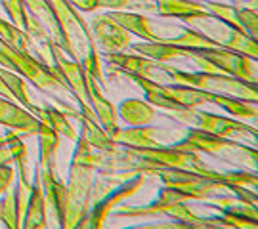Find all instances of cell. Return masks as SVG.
<instances>
[{
	"mask_svg": "<svg viewBox=\"0 0 258 229\" xmlns=\"http://www.w3.org/2000/svg\"><path fill=\"white\" fill-rule=\"evenodd\" d=\"M77 147L71 157L69 176L65 183V204L61 229H77L92 206V185L94 174L103 161V153L96 151L84 132H79Z\"/></svg>",
	"mask_w": 258,
	"mask_h": 229,
	"instance_id": "6da1fadb",
	"label": "cell"
},
{
	"mask_svg": "<svg viewBox=\"0 0 258 229\" xmlns=\"http://www.w3.org/2000/svg\"><path fill=\"white\" fill-rule=\"evenodd\" d=\"M50 4L59 21V31H61V38H63L61 50L71 59L83 65L86 74L92 77L103 88L105 81H103L102 57H100L98 46L94 42V35L88 21H84L81 12L75 8L69 0H50Z\"/></svg>",
	"mask_w": 258,
	"mask_h": 229,
	"instance_id": "7a4b0ae2",
	"label": "cell"
},
{
	"mask_svg": "<svg viewBox=\"0 0 258 229\" xmlns=\"http://www.w3.org/2000/svg\"><path fill=\"white\" fill-rule=\"evenodd\" d=\"M180 149L191 151L197 155H211L218 157L224 163H233V165L249 166L256 172L258 165V151L254 145H241L235 139H228V137H218L214 134L203 132V130L189 126L185 137L174 143Z\"/></svg>",
	"mask_w": 258,
	"mask_h": 229,
	"instance_id": "3957f363",
	"label": "cell"
},
{
	"mask_svg": "<svg viewBox=\"0 0 258 229\" xmlns=\"http://www.w3.org/2000/svg\"><path fill=\"white\" fill-rule=\"evenodd\" d=\"M161 73L166 74L174 84H185V86H194L199 90L216 92V94H226L233 96L249 103L258 101V83H249V81H241L231 74L220 73V71H182L166 63H161Z\"/></svg>",
	"mask_w": 258,
	"mask_h": 229,
	"instance_id": "277c9868",
	"label": "cell"
},
{
	"mask_svg": "<svg viewBox=\"0 0 258 229\" xmlns=\"http://www.w3.org/2000/svg\"><path fill=\"white\" fill-rule=\"evenodd\" d=\"M185 57H189L191 61L201 71H220V73L231 74L241 81H249V83H258L256 81V61L250 59L247 55L233 52L228 48H189Z\"/></svg>",
	"mask_w": 258,
	"mask_h": 229,
	"instance_id": "5b68a950",
	"label": "cell"
},
{
	"mask_svg": "<svg viewBox=\"0 0 258 229\" xmlns=\"http://www.w3.org/2000/svg\"><path fill=\"white\" fill-rule=\"evenodd\" d=\"M0 67L18 73L27 83L37 86L38 90H61V88L65 90L63 83L54 71V67L42 63L33 54L14 50L2 38H0Z\"/></svg>",
	"mask_w": 258,
	"mask_h": 229,
	"instance_id": "8992f818",
	"label": "cell"
},
{
	"mask_svg": "<svg viewBox=\"0 0 258 229\" xmlns=\"http://www.w3.org/2000/svg\"><path fill=\"white\" fill-rule=\"evenodd\" d=\"M117 218H149V216H168L176 221H184L189 225V229H216V227H228V221L224 220V216H211V218H201L197 216L191 206L184 201L178 202H166L161 206H149V204H142V206H117L111 212Z\"/></svg>",
	"mask_w": 258,
	"mask_h": 229,
	"instance_id": "52a82bcc",
	"label": "cell"
},
{
	"mask_svg": "<svg viewBox=\"0 0 258 229\" xmlns=\"http://www.w3.org/2000/svg\"><path fill=\"white\" fill-rule=\"evenodd\" d=\"M50 65L54 67L57 77L61 79L65 90L77 100L81 115L88 117V119H96L92 107H90V100H88V88H86L88 74L83 69V65L71 59L54 40L50 42Z\"/></svg>",
	"mask_w": 258,
	"mask_h": 229,
	"instance_id": "ba28073f",
	"label": "cell"
},
{
	"mask_svg": "<svg viewBox=\"0 0 258 229\" xmlns=\"http://www.w3.org/2000/svg\"><path fill=\"white\" fill-rule=\"evenodd\" d=\"M148 180L146 174H136L134 178H130L126 182L119 183L115 189H111L109 193H105L102 199H98L96 202H92L90 210L86 212L79 227L77 229H102L105 225L107 218L111 216V212L115 210L119 204H122L124 201L132 199L136 193L144 187V183Z\"/></svg>",
	"mask_w": 258,
	"mask_h": 229,
	"instance_id": "9c48e42d",
	"label": "cell"
},
{
	"mask_svg": "<svg viewBox=\"0 0 258 229\" xmlns=\"http://www.w3.org/2000/svg\"><path fill=\"white\" fill-rule=\"evenodd\" d=\"M189 27L197 29L205 33L209 38H212L220 48H228V50H233V52H239V54L247 55L250 59H258V44L254 38H250L249 35L245 33H239L235 29L224 25L220 19H216L214 16L212 18H205V19H189L185 21Z\"/></svg>",
	"mask_w": 258,
	"mask_h": 229,
	"instance_id": "30bf717a",
	"label": "cell"
},
{
	"mask_svg": "<svg viewBox=\"0 0 258 229\" xmlns=\"http://www.w3.org/2000/svg\"><path fill=\"white\" fill-rule=\"evenodd\" d=\"M189 126L214 134L218 137H228V139H247L250 137L252 143H256L258 132L254 126H249L247 122H241L235 117H222V115H214L209 111H201L199 107L194 109Z\"/></svg>",
	"mask_w": 258,
	"mask_h": 229,
	"instance_id": "8fae6325",
	"label": "cell"
},
{
	"mask_svg": "<svg viewBox=\"0 0 258 229\" xmlns=\"http://www.w3.org/2000/svg\"><path fill=\"white\" fill-rule=\"evenodd\" d=\"M88 25H90L98 50H102V52H124V50H128L132 35L111 18L109 12L94 16L92 21H88Z\"/></svg>",
	"mask_w": 258,
	"mask_h": 229,
	"instance_id": "7c38bea8",
	"label": "cell"
},
{
	"mask_svg": "<svg viewBox=\"0 0 258 229\" xmlns=\"http://www.w3.org/2000/svg\"><path fill=\"white\" fill-rule=\"evenodd\" d=\"M100 57L105 59V63L111 67L113 74H142L148 79H155L157 73H161V63L155 59H149L140 54H124V52H102Z\"/></svg>",
	"mask_w": 258,
	"mask_h": 229,
	"instance_id": "4fadbf2b",
	"label": "cell"
},
{
	"mask_svg": "<svg viewBox=\"0 0 258 229\" xmlns=\"http://www.w3.org/2000/svg\"><path fill=\"white\" fill-rule=\"evenodd\" d=\"M0 124L18 132L19 136L25 139V137L37 136L42 122L31 111L21 107L14 100H6L0 96Z\"/></svg>",
	"mask_w": 258,
	"mask_h": 229,
	"instance_id": "5bb4252c",
	"label": "cell"
},
{
	"mask_svg": "<svg viewBox=\"0 0 258 229\" xmlns=\"http://www.w3.org/2000/svg\"><path fill=\"white\" fill-rule=\"evenodd\" d=\"M86 88H88V100H90V107H92V111H94V117L98 120V124L111 136L115 130L119 128L117 107L105 98L103 88L94 81L92 77H88Z\"/></svg>",
	"mask_w": 258,
	"mask_h": 229,
	"instance_id": "9a60e30c",
	"label": "cell"
},
{
	"mask_svg": "<svg viewBox=\"0 0 258 229\" xmlns=\"http://www.w3.org/2000/svg\"><path fill=\"white\" fill-rule=\"evenodd\" d=\"M21 227L23 229L48 227L46 197H44V191H42V183H40V176H38L37 168L33 172V187H31L27 206H25L23 218H21Z\"/></svg>",
	"mask_w": 258,
	"mask_h": 229,
	"instance_id": "2e32d148",
	"label": "cell"
},
{
	"mask_svg": "<svg viewBox=\"0 0 258 229\" xmlns=\"http://www.w3.org/2000/svg\"><path fill=\"white\" fill-rule=\"evenodd\" d=\"M109 16L122 29H126L130 35L138 38H144L146 42H161L163 38L159 33H155L153 21L142 14V12H130V10H109Z\"/></svg>",
	"mask_w": 258,
	"mask_h": 229,
	"instance_id": "e0dca14e",
	"label": "cell"
},
{
	"mask_svg": "<svg viewBox=\"0 0 258 229\" xmlns=\"http://www.w3.org/2000/svg\"><path fill=\"white\" fill-rule=\"evenodd\" d=\"M157 128L151 124L146 126H126V128H117L111 134V139L115 143L128 149H142V147H157L161 145V141L157 139Z\"/></svg>",
	"mask_w": 258,
	"mask_h": 229,
	"instance_id": "ac0fdd59",
	"label": "cell"
},
{
	"mask_svg": "<svg viewBox=\"0 0 258 229\" xmlns=\"http://www.w3.org/2000/svg\"><path fill=\"white\" fill-rule=\"evenodd\" d=\"M155 107L149 105L146 100H136V98H128L122 100L117 107V117L122 120L126 126H146V124H153L155 120Z\"/></svg>",
	"mask_w": 258,
	"mask_h": 229,
	"instance_id": "d6986e66",
	"label": "cell"
},
{
	"mask_svg": "<svg viewBox=\"0 0 258 229\" xmlns=\"http://www.w3.org/2000/svg\"><path fill=\"white\" fill-rule=\"evenodd\" d=\"M23 4L31 14V18L37 19L42 25V29L50 35V38L61 48L63 38H61V31H59V21H57V16H55L50 0H23Z\"/></svg>",
	"mask_w": 258,
	"mask_h": 229,
	"instance_id": "ffe728a7",
	"label": "cell"
},
{
	"mask_svg": "<svg viewBox=\"0 0 258 229\" xmlns=\"http://www.w3.org/2000/svg\"><path fill=\"white\" fill-rule=\"evenodd\" d=\"M31 113H33L40 122H44L50 128H54L59 136L67 137V139H71V141H77L79 132H77V130L73 128V124L69 122V117H67L65 109L54 107V105H44V107L33 105Z\"/></svg>",
	"mask_w": 258,
	"mask_h": 229,
	"instance_id": "44dd1931",
	"label": "cell"
},
{
	"mask_svg": "<svg viewBox=\"0 0 258 229\" xmlns=\"http://www.w3.org/2000/svg\"><path fill=\"white\" fill-rule=\"evenodd\" d=\"M0 79H2V83L6 84V88L8 92L12 94V98L14 100H18V103L21 107H25L27 111L33 109V101L29 98V92H27V81L23 79V77H19L18 73H14V71H8V69H4V67H0Z\"/></svg>",
	"mask_w": 258,
	"mask_h": 229,
	"instance_id": "7402d4cb",
	"label": "cell"
},
{
	"mask_svg": "<svg viewBox=\"0 0 258 229\" xmlns=\"http://www.w3.org/2000/svg\"><path fill=\"white\" fill-rule=\"evenodd\" d=\"M0 38H2L8 46H12L14 50L31 54V50H29L31 42H29L27 33L21 31L19 27H16L12 21H6L4 18H0Z\"/></svg>",
	"mask_w": 258,
	"mask_h": 229,
	"instance_id": "603a6c76",
	"label": "cell"
},
{
	"mask_svg": "<svg viewBox=\"0 0 258 229\" xmlns=\"http://www.w3.org/2000/svg\"><path fill=\"white\" fill-rule=\"evenodd\" d=\"M0 225H6L8 229H21V223L18 220V210H16V195L14 187H10L0 199Z\"/></svg>",
	"mask_w": 258,
	"mask_h": 229,
	"instance_id": "cb8c5ba5",
	"label": "cell"
},
{
	"mask_svg": "<svg viewBox=\"0 0 258 229\" xmlns=\"http://www.w3.org/2000/svg\"><path fill=\"white\" fill-rule=\"evenodd\" d=\"M0 6L8 14L10 21L23 31L29 19V12L25 8V4H23V0H0Z\"/></svg>",
	"mask_w": 258,
	"mask_h": 229,
	"instance_id": "d4e9b609",
	"label": "cell"
},
{
	"mask_svg": "<svg viewBox=\"0 0 258 229\" xmlns=\"http://www.w3.org/2000/svg\"><path fill=\"white\" fill-rule=\"evenodd\" d=\"M14 182H16V170H14V166L12 165L0 166V197L14 185Z\"/></svg>",
	"mask_w": 258,
	"mask_h": 229,
	"instance_id": "484cf974",
	"label": "cell"
},
{
	"mask_svg": "<svg viewBox=\"0 0 258 229\" xmlns=\"http://www.w3.org/2000/svg\"><path fill=\"white\" fill-rule=\"evenodd\" d=\"M79 12H96L98 10V0H69Z\"/></svg>",
	"mask_w": 258,
	"mask_h": 229,
	"instance_id": "4316f807",
	"label": "cell"
},
{
	"mask_svg": "<svg viewBox=\"0 0 258 229\" xmlns=\"http://www.w3.org/2000/svg\"><path fill=\"white\" fill-rule=\"evenodd\" d=\"M2 165H12V151L6 145V141L0 143V166Z\"/></svg>",
	"mask_w": 258,
	"mask_h": 229,
	"instance_id": "83f0119b",
	"label": "cell"
},
{
	"mask_svg": "<svg viewBox=\"0 0 258 229\" xmlns=\"http://www.w3.org/2000/svg\"><path fill=\"white\" fill-rule=\"evenodd\" d=\"M0 96H2V98H6V100H14V98H12V94L8 92V88H6V84L2 83V79H0Z\"/></svg>",
	"mask_w": 258,
	"mask_h": 229,
	"instance_id": "f1b7e54d",
	"label": "cell"
},
{
	"mask_svg": "<svg viewBox=\"0 0 258 229\" xmlns=\"http://www.w3.org/2000/svg\"><path fill=\"white\" fill-rule=\"evenodd\" d=\"M195 2H209V0H195ZM230 2V0H228Z\"/></svg>",
	"mask_w": 258,
	"mask_h": 229,
	"instance_id": "f546056e",
	"label": "cell"
}]
</instances>
